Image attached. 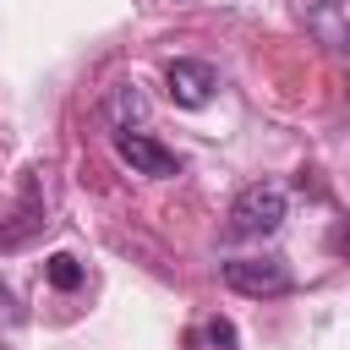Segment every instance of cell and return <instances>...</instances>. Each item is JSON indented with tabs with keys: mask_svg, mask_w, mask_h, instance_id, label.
<instances>
[{
	"mask_svg": "<svg viewBox=\"0 0 350 350\" xmlns=\"http://www.w3.org/2000/svg\"><path fill=\"white\" fill-rule=\"evenodd\" d=\"M284 224V186L273 180H252L235 202H230V235H273Z\"/></svg>",
	"mask_w": 350,
	"mask_h": 350,
	"instance_id": "1",
	"label": "cell"
},
{
	"mask_svg": "<svg viewBox=\"0 0 350 350\" xmlns=\"http://www.w3.org/2000/svg\"><path fill=\"white\" fill-rule=\"evenodd\" d=\"M224 284L241 295H284L295 279H290L284 257H235V262H224Z\"/></svg>",
	"mask_w": 350,
	"mask_h": 350,
	"instance_id": "2",
	"label": "cell"
},
{
	"mask_svg": "<svg viewBox=\"0 0 350 350\" xmlns=\"http://www.w3.org/2000/svg\"><path fill=\"white\" fill-rule=\"evenodd\" d=\"M164 88H170V98H175L180 109H202V104L213 98L219 77H213L208 60H170V66H164Z\"/></svg>",
	"mask_w": 350,
	"mask_h": 350,
	"instance_id": "3",
	"label": "cell"
},
{
	"mask_svg": "<svg viewBox=\"0 0 350 350\" xmlns=\"http://www.w3.org/2000/svg\"><path fill=\"white\" fill-rule=\"evenodd\" d=\"M115 153H120L137 175H175V170H180V159H175L164 142H153L148 131H131V126L115 131Z\"/></svg>",
	"mask_w": 350,
	"mask_h": 350,
	"instance_id": "4",
	"label": "cell"
},
{
	"mask_svg": "<svg viewBox=\"0 0 350 350\" xmlns=\"http://www.w3.org/2000/svg\"><path fill=\"white\" fill-rule=\"evenodd\" d=\"M44 224H49V219H44L38 180H27V186H22V197H16V208H11V219H0V252H22Z\"/></svg>",
	"mask_w": 350,
	"mask_h": 350,
	"instance_id": "5",
	"label": "cell"
},
{
	"mask_svg": "<svg viewBox=\"0 0 350 350\" xmlns=\"http://www.w3.org/2000/svg\"><path fill=\"white\" fill-rule=\"evenodd\" d=\"M44 279H49L55 290H77V284H82V262H77L71 252H55V257H44Z\"/></svg>",
	"mask_w": 350,
	"mask_h": 350,
	"instance_id": "6",
	"label": "cell"
},
{
	"mask_svg": "<svg viewBox=\"0 0 350 350\" xmlns=\"http://www.w3.org/2000/svg\"><path fill=\"white\" fill-rule=\"evenodd\" d=\"M22 317H27V312H22V301H16V290H11L5 279H0V323H5V328H16Z\"/></svg>",
	"mask_w": 350,
	"mask_h": 350,
	"instance_id": "7",
	"label": "cell"
},
{
	"mask_svg": "<svg viewBox=\"0 0 350 350\" xmlns=\"http://www.w3.org/2000/svg\"><path fill=\"white\" fill-rule=\"evenodd\" d=\"M202 334H208V345H219V350H235V323H230V317H213Z\"/></svg>",
	"mask_w": 350,
	"mask_h": 350,
	"instance_id": "8",
	"label": "cell"
},
{
	"mask_svg": "<svg viewBox=\"0 0 350 350\" xmlns=\"http://www.w3.org/2000/svg\"><path fill=\"white\" fill-rule=\"evenodd\" d=\"M126 115H142V93H137V88H120V93H115V120L126 126Z\"/></svg>",
	"mask_w": 350,
	"mask_h": 350,
	"instance_id": "9",
	"label": "cell"
}]
</instances>
